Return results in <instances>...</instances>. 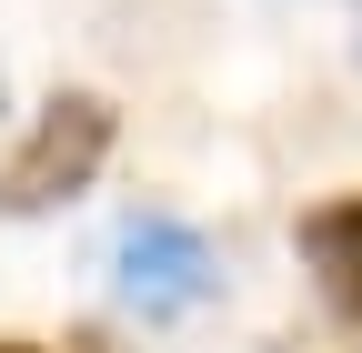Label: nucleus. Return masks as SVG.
Returning <instances> with one entry per match:
<instances>
[{"label": "nucleus", "instance_id": "nucleus-1", "mask_svg": "<svg viewBox=\"0 0 362 353\" xmlns=\"http://www.w3.org/2000/svg\"><path fill=\"white\" fill-rule=\"evenodd\" d=\"M111 162V101L101 91H61L51 111L30 121V142L0 172V212H61L90 192V172Z\"/></svg>", "mask_w": 362, "mask_h": 353}, {"label": "nucleus", "instance_id": "nucleus-2", "mask_svg": "<svg viewBox=\"0 0 362 353\" xmlns=\"http://www.w3.org/2000/svg\"><path fill=\"white\" fill-rule=\"evenodd\" d=\"M211 242L192 223H171V212H141V223H121L111 242V293L131 303V313H192V303L211 293Z\"/></svg>", "mask_w": 362, "mask_h": 353}, {"label": "nucleus", "instance_id": "nucleus-3", "mask_svg": "<svg viewBox=\"0 0 362 353\" xmlns=\"http://www.w3.org/2000/svg\"><path fill=\"white\" fill-rule=\"evenodd\" d=\"M302 262H312V273H322L342 303H362V192L302 223Z\"/></svg>", "mask_w": 362, "mask_h": 353}, {"label": "nucleus", "instance_id": "nucleus-4", "mask_svg": "<svg viewBox=\"0 0 362 353\" xmlns=\"http://www.w3.org/2000/svg\"><path fill=\"white\" fill-rule=\"evenodd\" d=\"M0 353H40V343H0Z\"/></svg>", "mask_w": 362, "mask_h": 353}]
</instances>
